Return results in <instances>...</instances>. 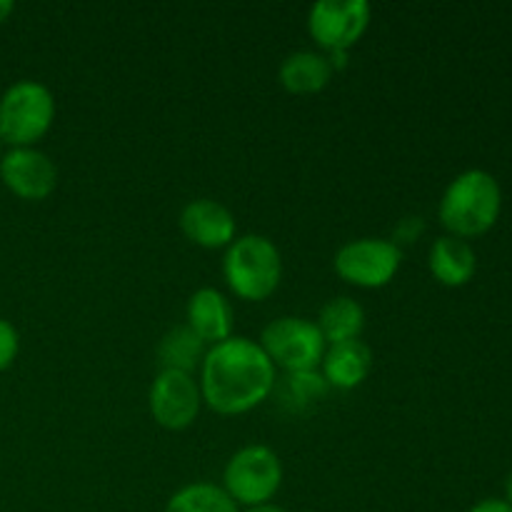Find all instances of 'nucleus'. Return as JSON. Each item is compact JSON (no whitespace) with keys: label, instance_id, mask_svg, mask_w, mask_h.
<instances>
[{"label":"nucleus","instance_id":"1","mask_svg":"<svg viewBox=\"0 0 512 512\" xmlns=\"http://www.w3.org/2000/svg\"><path fill=\"white\" fill-rule=\"evenodd\" d=\"M275 365L260 343L230 335L205 350L200 363V395L220 415H240L258 408L275 388Z\"/></svg>","mask_w":512,"mask_h":512},{"label":"nucleus","instance_id":"2","mask_svg":"<svg viewBox=\"0 0 512 512\" xmlns=\"http://www.w3.org/2000/svg\"><path fill=\"white\" fill-rule=\"evenodd\" d=\"M503 208V190L493 173L470 168L455 175L443 190L438 218L455 238H475L498 223Z\"/></svg>","mask_w":512,"mask_h":512},{"label":"nucleus","instance_id":"3","mask_svg":"<svg viewBox=\"0 0 512 512\" xmlns=\"http://www.w3.org/2000/svg\"><path fill=\"white\" fill-rule=\"evenodd\" d=\"M223 275L228 288L243 300H265L283 278V258L268 235L248 233L225 248Z\"/></svg>","mask_w":512,"mask_h":512},{"label":"nucleus","instance_id":"4","mask_svg":"<svg viewBox=\"0 0 512 512\" xmlns=\"http://www.w3.org/2000/svg\"><path fill=\"white\" fill-rule=\"evenodd\" d=\"M55 120V98L38 80H15L0 95V138L10 148L35 145Z\"/></svg>","mask_w":512,"mask_h":512},{"label":"nucleus","instance_id":"5","mask_svg":"<svg viewBox=\"0 0 512 512\" xmlns=\"http://www.w3.org/2000/svg\"><path fill=\"white\" fill-rule=\"evenodd\" d=\"M280 485H283V463L268 445H245L225 463L223 490L245 508L270 503Z\"/></svg>","mask_w":512,"mask_h":512},{"label":"nucleus","instance_id":"6","mask_svg":"<svg viewBox=\"0 0 512 512\" xmlns=\"http://www.w3.org/2000/svg\"><path fill=\"white\" fill-rule=\"evenodd\" d=\"M260 348L273 360L275 368L295 373V370H318L328 343L315 320L283 315L265 325L260 333Z\"/></svg>","mask_w":512,"mask_h":512},{"label":"nucleus","instance_id":"7","mask_svg":"<svg viewBox=\"0 0 512 512\" xmlns=\"http://www.w3.org/2000/svg\"><path fill=\"white\" fill-rule=\"evenodd\" d=\"M403 265V248L388 238H358L335 253L333 268L358 288H383L398 275Z\"/></svg>","mask_w":512,"mask_h":512},{"label":"nucleus","instance_id":"8","mask_svg":"<svg viewBox=\"0 0 512 512\" xmlns=\"http://www.w3.org/2000/svg\"><path fill=\"white\" fill-rule=\"evenodd\" d=\"M368 0H318L308 10V30L328 53H348L370 25Z\"/></svg>","mask_w":512,"mask_h":512},{"label":"nucleus","instance_id":"9","mask_svg":"<svg viewBox=\"0 0 512 512\" xmlns=\"http://www.w3.org/2000/svg\"><path fill=\"white\" fill-rule=\"evenodd\" d=\"M150 415L168 430H185L198 418L203 395L198 380L180 370H160L150 383Z\"/></svg>","mask_w":512,"mask_h":512},{"label":"nucleus","instance_id":"10","mask_svg":"<svg viewBox=\"0 0 512 512\" xmlns=\"http://www.w3.org/2000/svg\"><path fill=\"white\" fill-rule=\"evenodd\" d=\"M0 180L18 198L43 200L58 185V168L53 158L35 145L8 148L0 155Z\"/></svg>","mask_w":512,"mask_h":512},{"label":"nucleus","instance_id":"11","mask_svg":"<svg viewBox=\"0 0 512 512\" xmlns=\"http://www.w3.org/2000/svg\"><path fill=\"white\" fill-rule=\"evenodd\" d=\"M180 228L190 243L200 248H228L238 233V223L230 208L213 198H195L180 210Z\"/></svg>","mask_w":512,"mask_h":512},{"label":"nucleus","instance_id":"12","mask_svg":"<svg viewBox=\"0 0 512 512\" xmlns=\"http://www.w3.org/2000/svg\"><path fill=\"white\" fill-rule=\"evenodd\" d=\"M188 328L205 345L223 343L233 335V305L218 288H200L188 300Z\"/></svg>","mask_w":512,"mask_h":512},{"label":"nucleus","instance_id":"13","mask_svg":"<svg viewBox=\"0 0 512 512\" xmlns=\"http://www.w3.org/2000/svg\"><path fill=\"white\" fill-rule=\"evenodd\" d=\"M373 370V353L363 340L328 345L323 355V378L330 388L353 390Z\"/></svg>","mask_w":512,"mask_h":512},{"label":"nucleus","instance_id":"14","mask_svg":"<svg viewBox=\"0 0 512 512\" xmlns=\"http://www.w3.org/2000/svg\"><path fill=\"white\" fill-rule=\"evenodd\" d=\"M428 265L438 283L448 285V288H460V285L473 280L478 258H475V250L468 240L443 235L430 245Z\"/></svg>","mask_w":512,"mask_h":512},{"label":"nucleus","instance_id":"15","mask_svg":"<svg viewBox=\"0 0 512 512\" xmlns=\"http://www.w3.org/2000/svg\"><path fill=\"white\" fill-rule=\"evenodd\" d=\"M330 75H333V65H330L328 55L315 53V50H295L280 63L278 70L283 88L298 95L323 90Z\"/></svg>","mask_w":512,"mask_h":512},{"label":"nucleus","instance_id":"16","mask_svg":"<svg viewBox=\"0 0 512 512\" xmlns=\"http://www.w3.org/2000/svg\"><path fill=\"white\" fill-rule=\"evenodd\" d=\"M315 325L323 333L325 343L338 345L348 343V340H360L365 328V310L350 295H338V298L328 300V303L320 308L318 320Z\"/></svg>","mask_w":512,"mask_h":512},{"label":"nucleus","instance_id":"17","mask_svg":"<svg viewBox=\"0 0 512 512\" xmlns=\"http://www.w3.org/2000/svg\"><path fill=\"white\" fill-rule=\"evenodd\" d=\"M205 358V343L188 328V325H175L163 335L158 345L160 370H180V373H193Z\"/></svg>","mask_w":512,"mask_h":512},{"label":"nucleus","instance_id":"18","mask_svg":"<svg viewBox=\"0 0 512 512\" xmlns=\"http://www.w3.org/2000/svg\"><path fill=\"white\" fill-rule=\"evenodd\" d=\"M273 390L283 408L300 413V410L310 408L320 398H325L330 385L325 383L323 373H318V370H295V373H285L283 378L275 380Z\"/></svg>","mask_w":512,"mask_h":512},{"label":"nucleus","instance_id":"19","mask_svg":"<svg viewBox=\"0 0 512 512\" xmlns=\"http://www.w3.org/2000/svg\"><path fill=\"white\" fill-rule=\"evenodd\" d=\"M165 512H240L238 503L213 483H190L170 495Z\"/></svg>","mask_w":512,"mask_h":512},{"label":"nucleus","instance_id":"20","mask_svg":"<svg viewBox=\"0 0 512 512\" xmlns=\"http://www.w3.org/2000/svg\"><path fill=\"white\" fill-rule=\"evenodd\" d=\"M20 353V333L10 320L0 318V373L15 363Z\"/></svg>","mask_w":512,"mask_h":512},{"label":"nucleus","instance_id":"21","mask_svg":"<svg viewBox=\"0 0 512 512\" xmlns=\"http://www.w3.org/2000/svg\"><path fill=\"white\" fill-rule=\"evenodd\" d=\"M423 218H418V215H410V218L400 220V225L395 228V235H393V243L400 245V243H410V240L418 238L420 233H423Z\"/></svg>","mask_w":512,"mask_h":512},{"label":"nucleus","instance_id":"22","mask_svg":"<svg viewBox=\"0 0 512 512\" xmlns=\"http://www.w3.org/2000/svg\"><path fill=\"white\" fill-rule=\"evenodd\" d=\"M468 512H512V505L508 500L488 498V500H480V503L473 505Z\"/></svg>","mask_w":512,"mask_h":512},{"label":"nucleus","instance_id":"23","mask_svg":"<svg viewBox=\"0 0 512 512\" xmlns=\"http://www.w3.org/2000/svg\"><path fill=\"white\" fill-rule=\"evenodd\" d=\"M15 10V3L13 0H0V23H5V20L10 18V13Z\"/></svg>","mask_w":512,"mask_h":512},{"label":"nucleus","instance_id":"24","mask_svg":"<svg viewBox=\"0 0 512 512\" xmlns=\"http://www.w3.org/2000/svg\"><path fill=\"white\" fill-rule=\"evenodd\" d=\"M245 512H288L285 508H280V505H273V503H265V505H255V508H248Z\"/></svg>","mask_w":512,"mask_h":512},{"label":"nucleus","instance_id":"25","mask_svg":"<svg viewBox=\"0 0 512 512\" xmlns=\"http://www.w3.org/2000/svg\"><path fill=\"white\" fill-rule=\"evenodd\" d=\"M505 500L512 505V473L508 475V480H505Z\"/></svg>","mask_w":512,"mask_h":512},{"label":"nucleus","instance_id":"26","mask_svg":"<svg viewBox=\"0 0 512 512\" xmlns=\"http://www.w3.org/2000/svg\"><path fill=\"white\" fill-rule=\"evenodd\" d=\"M3 145H5V143H3V138H0V155H3Z\"/></svg>","mask_w":512,"mask_h":512}]
</instances>
